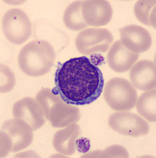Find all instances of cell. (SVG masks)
<instances>
[{"label":"cell","instance_id":"obj_8","mask_svg":"<svg viewBox=\"0 0 156 158\" xmlns=\"http://www.w3.org/2000/svg\"><path fill=\"white\" fill-rule=\"evenodd\" d=\"M82 15L88 26H98L106 25L112 17L113 10L107 1H84L82 3Z\"/></svg>","mask_w":156,"mask_h":158},{"label":"cell","instance_id":"obj_14","mask_svg":"<svg viewBox=\"0 0 156 158\" xmlns=\"http://www.w3.org/2000/svg\"><path fill=\"white\" fill-rule=\"evenodd\" d=\"M77 149L79 152L85 153L89 150L90 147V141L88 139L82 138L77 140L76 143Z\"/></svg>","mask_w":156,"mask_h":158},{"label":"cell","instance_id":"obj_10","mask_svg":"<svg viewBox=\"0 0 156 158\" xmlns=\"http://www.w3.org/2000/svg\"><path fill=\"white\" fill-rule=\"evenodd\" d=\"M139 54L126 48L121 40L114 43L107 54V61L111 69L118 73L129 70L137 60Z\"/></svg>","mask_w":156,"mask_h":158},{"label":"cell","instance_id":"obj_5","mask_svg":"<svg viewBox=\"0 0 156 158\" xmlns=\"http://www.w3.org/2000/svg\"><path fill=\"white\" fill-rule=\"evenodd\" d=\"M113 41L111 32L104 28H89L81 31L76 37V48L81 53L88 55L93 52L107 51Z\"/></svg>","mask_w":156,"mask_h":158},{"label":"cell","instance_id":"obj_12","mask_svg":"<svg viewBox=\"0 0 156 158\" xmlns=\"http://www.w3.org/2000/svg\"><path fill=\"white\" fill-rule=\"evenodd\" d=\"M137 102V110L139 114L148 121L155 122L156 90L142 93Z\"/></svg>","mask_w":156,"mask_h":158},{"label":"cell","instance_id":"obj_3","mask_svg":"<svg viewBox=\"0 0 156 158\" xmlns=\"http://www.w3.org/2000/svg\"><path fill=\"white\" fill-rule=\"evenodd\" d=\"M104 98L111 109L124 111L134 108L138 100L137 92L128 81L115 77L108 81L104 89Z\"/></svg>","mask_w":156,"mask_h":158},{"label":"cell","instance_id":"obj_1","mask_svg":"<svg viewBox=\"0 0 156 158\" xmlns=\"http://www.w3.org/2000/svg\"><path fill=\"white\" fill-rule=\"evenodd\" d=\"M54 95L67 104L83 106L95 101L103 92V74L85 56L59 62L55 73Z\"/></svg>","mask_w":156,"mask_h":158},{"label":"cell","instance_id":"obj_4","mask_svg":"<svg viewBox=\"0 0 156 158\" xmlns=\"http://www.w3.org/2000/svg\"><path fill=\"white\" fill-rule=\"evenodd\" d=\"M2 29L9 41L20 45L31 35L32 25L24 11L19 8H12L7 11L3 16Z\"/></svg>","mask_w":156,"mask_h":158},{"label":"cell","instance_id":"obj_6","mask_svg":"<svg viewBox=\"0 0 156 158\" xmlns=\"http://www.w3.org/2000/svg\"><path fill=\"white\" fill-rule=\"evenodd\" d=\"M108 125L114 131L126 136H144L150 131L149 124L145 120L129 112H117L111 114Z\"/></svg>","mask_w":156,"mask_h":158},{"label":"cell","instance_id":"obj_11","mask_svg":"<svg viewBox=\"0 0 156 158\" xmlns=\"http://www.w3.org/2000/svg\"><path fill=\"white\" fill-rule=\"evenodd\" d=\"M83 2L77 1L71 3L66 7L64 12V24L66 27L72 30H80L88 26L82 15Z\"/></svg>","mask_w":156,"mask_h":158},{"label":"cell","instance_id":"obj_13","mask_svg":"<svg viewBox=\"0 0 156 158\" xmlns=\"http://www.w3.org/2000/svg\"><path fill=\"white\" fill-rule=\"evenodd\" d=\"M156 1H138L134 7L135 14L140 22L155 27Z\"/></svg>","mask_w":156,"mask_h":158},{"label":"cell","instance_id":"obj_2","mask_svg":"<svg viewBox=\"0 0 156 158\" xmlns=\"http://www.w3.org/2000/svg\"><path fill=\"white\" fill-rule=\"evenodd\" d=\"M55 52L51 44L45 40L32 41L20 51L18 59L20 68L31 76H41L52 66Z\"/></svg>","mask_w":156,"mask_h":158},{"label":"cell","instance_id":"obj_9","mask_svg":"<svg viewBox=\"0 0 156 158\" xmlns=\"http://www.w3.org/2000/svg\"><path fill=\"white\" fill-rule=\"evenodd\" d=\"M130 78L132 84L138 89H154L156 85L155 64L151 60H140L133 65Z\"/></svg>","mask_w":156,"mask_h":158},{"label":"cell","instance_id":"obj_7","mask_svg":"<svg viewBox=\"0 0 156 158\" xmlns=\"http://www.w3.org/2000/svg\"><path fill=\"white\" fill-rule=\"evenodd\" d=\"M121 41L126 48L137 53L147 51L151 46L152 38L147 30L139 25L130 24L119 30Z\"/></svg>","mask_w":156,"mask_h":158}]
</instances>
